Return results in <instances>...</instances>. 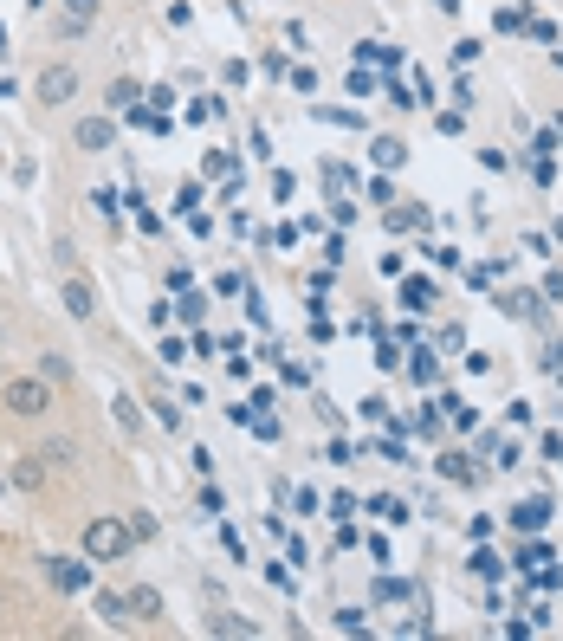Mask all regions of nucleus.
<instances>
[{
	"instance_id": "f257e3e1",
	"label": "nucleus",
	"mask_w": 563,
	"mask_h": 641,
	"mask_svg": "<svg viewBox=\"0 0 563 641\" xmlns=\"http://www.w3.org/2000/svg\"><path fill=\"white\" fill-rule=\"evenodd\" d=\"M0 408L20 415V421H39L52 408V383L46 376H7V383H0Z\"/></svg>"
},
{
	"instance_id": "f03ea898",
	"label": "nucleus",
	"mask_w": 563,
	"mask_h": 641,
	"mask_svg": "<svg viewBox=\"0 0 563 641\" xmlns=\"http://www.w3.org/2000/svg\"><path fill=\"white\" fill-rule=\"evenodd\" d=\"M130 544H136V538H130V525H123V518H91V525H85V557H91V564H117Z\"/></svg>"
},
{
	"instance_id": "7ed1b4c3",
	"label": "nucleus",
	"mask_w": 563,
	"mask_h": 641,
	"mask_svg": "<svg viewBox=\"0 0 563 641\" xmlns=\"http://www.w3.org/2000/svg\"><path fill=\"white\" fill-rule=\"evenodd\" d=\"M72 91H78L72 65H46V72H39V104H72Z\"/></svg>"
},
{
	"instance_id": "20e7f679",
	"label": "nucleus",
	"mask_w": 563,
	"mask_h": 641,
	"mask_svg": "<svg viewBox=\"0 0 563 641\" xmlns=\"http://www.w3.org/2000/svg\"><path fill=\"white\" fill-rule=\"evenodd\" d=\"M98 7H104V0H59V13H65V20H59V39H85L91 20H98Z\"/></svg>"
},
{
	"instance_id": "39448f33",
	"label": "nucleus",
	"mask_w": 563,
	"mask_h": 641,
	"mask_svg": "<svg viewBox=\"0 0 563 641\" xmlns=\"http://www.w3.org/2000/svg\"><path fill=\"white\" fill-rule=\"evenodd\" d=\"M59 305H65V311H72V318H78V324H85V318H91V311H98V292H91V279H85V272H72V279H65V285H59Z\"/></svg>"
},
{
	"instance_id": "423d86ee",
	"label": "nucleus",
	"mask_w": 563,
	"mask_h": 641,
	"mask_svg": "<svg viewBox=\"0 0 563 641\" xmlns=\"http://www.w3.org/2000/svg\"><path fill=\"white\" fill-rule=\"evenodd\" d=\"M46 577L59 583V590H85V583H91V557H46Z\"/></svg>"
},
{
	"instance_id": "0eeeda50",
	"label": "nucleus",
	"mask_w": 563,
	"mask_h": 641,
	"mask_svg": "<svg viewBox=\"0 0 563 641\" xmlns=\"http://www.w3.org/2000/svg\"><path fill=\"white\" fill-rule=\"evenodd\" d=\"M72 143H78V149H91V156H98V149H111V143H117V124H111V117H78Z\"/></svg>"
},
{
	"instance_id": "6e6552de",
	"label": "nucleus",
	"mask_w": 563,
	"mask_h": 641,
	"mask_svg": "<svg viewBox=\"0 0 563 641\" xmlns=\"http://www.w3.org/2000/svg\"><path fill=\"white\" fill-rule=\"evenodd\" d=\"M13 486H20V493H46V454H20V460H13Z\"/></svg>"
},
{
	"instance_id": "1a4fd4ad",
	"label": "nucleus",
	"mask_w": 563,
	"mask_h": 641,
	"mask_svg": "<svg viewBox=\"0 0 563 641\" xmlns=\"http://www.w3.org/2000/svg\"><path fill=\"white\" fill-rule=\"evenodd\" d=\"M123 603H130V622H156L162 616V596L156 590H130Z\"/></svg>"
},
{
	"instance_id": "9d476101",
	"label": "nucleus",
	"mask_w": 563,
	"mask_h": 641,
	"mask_svg": "<svg viewBox=\"0 0 563 641\" xmlns=\"http://www.w3.org/2000/svg\"><path fill=\"white\" fill-rule=\"evenodd\" d=\"M369 156H376V169H402L408 143H395V136H376V149H369Z\"/></svg>"
},
{
	"instance_id": "9b49d317",
	"label": "nucleus",
	"mask_w": 563,
	"mask_h": 641,
	"mask_svg": "<svg viewBox=\"0 0 563 641\" xmlns=\"http://www.w3.org/2000/svg\"><path fill=\"white\" fill-rule=\"evenodd\" d=\"M499 311H505V318H538V298H531V292H505Z\"/></svg>"
},
{
	"instance_id": "f8f14e48",
	"label": "nucleus",
	"mask_w": 563,
	"mask_h": 641,
	"mask_svg": "<svg viewBox=\"0 0 563 641\" xmlns=\"http://www.w3.org/2000/svg\"><path fill=\"white\" fill-rule=\"evenodd\" d=\"M402 305H408V311H428V305H434V285H428V279H408V285H402Z\"/></svg>"
},
{
	"instance_id": "ddd939ff",
	"label": "nucleus",
	"mask_w": 563,
	"mask_h": 641,
	"mask_svg": "<svg viewBox=\"0 0 563 641\" xmlns=\"http://www.w3.org/2000/svg\"><path fill=\"white\" fill-rule=\"evenodd\" d=\"M544 518H551V506H544V499H525V506L512 512V525H525V531H538Z\"/></svg>"
},
{
	"instance_id": "4468645a",
	"label": "nucleus",
	"mask_w": 563,
	"mask_h": 641,
	"mask_svg": "<svg viewBox=\"0 0 563 641\" xmlns=\"http://www.w3.org/2000/svg\"><path fill=\"white\" fill-rule=\"evenodd\" d=\"M98 616L104 622H130V603H123L117 590H98Z\"/></svg>"
},
{
	"instance_id": "2eb2a0df",
	"label": "nucleus",
	"mask_w": 563,
	"mask_h": 641,
	"mask_svg": "<svg viewBox=\"0 0 563 641\" xmlns=\"http://www.w3.org/2000/svg\"><path fill=\"white\" fill-rule=\"evenodd\" d=\"M369 512H376V518H389V525H408V518H415V512L402 506V499H369Z\"/></svg>"
},
{
	"instance_id": "dca6fc26",
	"label": "nucleus",
	"mask_w": 563,
	"mask_h": 641,
	"mask_svg": "<svg viewBox=\"0 0 563 641\" xmlns=\"http://www.w3.org/2000/svg\"><path fill=\"white\" fill-rule=\"evenodd\" d=\"M117 428H123V434H136V428H143V408H136L130 395H117Z\"/></svg>"
},
{
	"instance_id": "f3484780",
	"label": "nucleus",
	"mask_w": 563,
	"mask_h": 641,
	"mask_svg": "<svg viewBox=\"0 0 563 641\" xmlns=\"http://www.w3.org/2000/svg\"><path fill=\"white\" fill-rule=\"evenodd\" d=\"M136 98H143V91H136V78H117V85H111V111H130Z\"/></svg>"
},
{
	"instance_id": "a211bd4d",
	"label": "nucleus",
	"mask_w": 563,
	"mask_h": 641,
	"mask_svg": "<svg viewBox=\"0 0 563 641\" xmlns=\"http://www.w3.org/2000/svg\"><path fill=\"white\" fill-rule=\"evenodd\" d=\"M39 376H46V383H65V376H72V363L52 350V357H39Z\"/></svg>"
},
{
	"instance_id": "6ab92c4d",
	"label": "nucleus",
	"mask_w": 563,
	"mask_h": 641,
	"mask_svg": "<svg viewBox=\"0 0 563 641\" xmlns=\"http://www.w3.org/2000/svg\"><path fill=\"white\" fill-rule=\"evenodd\" d=\"M208 629H214V635H259V629H253V622H240V616H214V622H208Z\"/></svg>"
},
{
	"instance_id": "aec40b11",
	"label": "nucleus",
	"mask_w": 563,
	"mask_h": 641,
	"mask_svg": "<svg viewBox=\"0 0 563 641\" xmlns=\"http://www.w3.org/2000/svg\"><path fill=\"white\" fill-rule=\"evenodd\" d=\"M350 98H376V78H369L363 65H356V72H350Z\"/></svg>"
},
{
	"instance_id": "412c9836",
	"label": "nucleus",
	"mask_w": 563,
	"mask_h": 641,
	"mask_svg": "<svg viewBox=\"0 0 563 641\" xmlns=\"http://www.w3.org/2000/svg\"><path fill=\"white\" fill-rule=\"evenodd\" d=\"M182 318H188V324H201V318H208V298L188 292V298H182Z\"/></svg>"
},
{
	"instance_id": "4be33fe9",
	"label": "nucleus",
	"mask_w": 563,
	"mask_h": 641,
	"mask_svg": "<svg viewBox=\"0 0 563 641\" xmlns=\"http://www.w3.org/2000/svg\"><path fill=\"white\" fill-rule=\"evenodd\" d=\"M473 577H499V557H492V551H473Z\"/></svg>"
},
{
	"instance_id": "5701e85b",
	"label": "nucleus",
	"mask_w": 563,
	"mask_h": 641,
	"mask_svg": "<svg viewBox=\"0 0 563 641\" xmlns=\"http://www.w3.org/2000/svg\"><path fill=\"white\" fill-rule=\"evenodd\" d=\"M544 370H563V344H551V350H544Z\"/></svg>"
},
{
	"instance_id": "b1692460",
	"label": "nucleus",
	"mask_w": 563,
	"mask_h": 641,
	"mask_svg": "<svg viewBox=\"0 0 563 641\" xmlns=\"http://www.w3.org/2000/svg\"><path fill=\"white\" fill-rule=\"evenodd\" d=\"M0 59H7V26H0Z\"/></svg>"
},
{
	"instance_id": "393cba45",
	"label": "nucleus",
	"mask_w": 563,
	"mask_h": 641,
	"mask_svg": "<svg viewBox=\"0 0 563 641\" xmlns=\"http://www.w3.org/2000/svg\"><path fill=\"white\" fill-rule=\"evenodd\" d=\"M557 240H563V221H557Z\"/></svg>"
},
{
	"instance_id": "a878e982",
	"label": "nucleus",
	"mask_w": 563,
	"mask_h": 641,
	"mask_svg": "<svg viewBox=\"0 0 563 641\" xmlns=\"http://www.w3.org/2000/svg\"><path fill=\"white\" fill-rule=\"evenodd\" d=\"M557 136H563V117H557Z\"/></svg>"
}]
</instances>
